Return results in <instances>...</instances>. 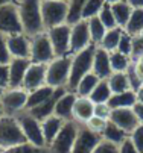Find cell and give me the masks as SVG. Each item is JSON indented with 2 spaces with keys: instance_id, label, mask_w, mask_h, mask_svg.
<instances>
[{
  "instance_id": "6da1fadb",
  "label": "cell",
  "mask_w": 143,
  "mask_h": 153,
  "mask_svg": "<svg viewBox=\"0 0 143 153\" xmlns=\"http://www.w3.org/2000/svg\"><path fill=\"white\" fill-rule=\"evenodd\" d=\"M15 3L23 33L28 36H35L41 32H46L41 17V0H17Z\"/></svg>"
},
{
  "instance_id": "7a4b0ae2",
  "label": "cell",
  "mask_w": 143,
  "mask_h": 153,
  "mask_svg": "<svg viewBox=\"0 0 143 153\" xmlns=\"http://www.w3.org/2000/svg\"><path fill=\"white\" fill-rule=\"evenodd\" d=\"M94 49H96V46L91 44V46H88L87 49H84V50H81V52L72 55L70 77H69V83H67V90H69V91H73L75 86H76V83L82 79L87 73L91 71Z\"/></svg>"
},
{
  "instance_id": "3957f363",
  "label": "cell",
  "mask_w": 143,
  "mask_h": 153,
  "mask_svg": "<svg viewBox=\"0 0 143 153\" xmlns=\"http://www.w3.org/2000/svg\"><path fill=\"white\" fill-rule=\"evenodd\" d=\"M70 64H72V55L55 56L47 64L46 85L52 86V88H67L70 77Z\"/></svg>"
},
{
  "instance_id": "277c9868",
  "label": "cell",
  "mask_w": 143,
  "mask_h": 153,
  "mask_svg": "<svg viewBox=\"0 0 143 153\" xmlns=\"http://www.w3.org/2000/svg\"><path fill=\"white\" fill-rule=\"evenodd\" d=\"M41 17L46 30L67 23L69 0H41Z\"/></svg>"
},
{
  "instance_id": "5b68a950",
  "label": "cell",
  "mask_w": 143,
  "mask_h": 153,
  "mask_svg": "<svg viewBox=\"0 0 143 153\" xmlns=\"http://www.w3.org/2000/svg\"><path fill=\"white\" fill-rule=\"evenodd\" d=\"M23 143L28 141L22 132V129H20L17 117L6 115V114L0 117V147L3 150H9Z\"/></svg>"
},
{
  "instance_id": "8992f818",
  "label": "cell",
  "mask_w": 143,
  "mask_h": 153,
  "mask_svg": "<svg viewBox=\"0 0 143 153\" xmlns=\"http://www.w3.org/2000/svg\"><path fill=\"white\" fill-rule=\"evenodd\" d=\"M79 123L75 120H67L64 121L63 127L59 129L58 135L52 140V143L47 146L49 153H72L78 130H79Z\"/></svg>"
},
{
  "instance_id": "52a82bcc",
  "label": "cell",
  "mask_w": 143,
  "mask_h": 153,
  "mask_svg": "<svg viewBox=\"0 0 143 153\" xmlns=\"http://www.w3.org/2000/svg\"><path fill=\"white\" fill-rule=\"evenodd\" d=\"M15 117H17L20 129H22V132L28 143H31L37 147H46V141H44L43 130H41V121L32 117L28 111L20 112Z\"/></svg>"
},
{
  "instance_id": "ba28073f",
  "label": "cell",
  "mask_w": 143,
  "mask_h": 153,
  "mask_svg": "<svg viewBox=\"0 0 143 153\" xmlns=\"http://www.w3.org/2000/svg\"><path fill=\"white\" fill-rule=\"evenodd\" d=\"M53 58H55V52L46 32L31 36V56H29L31 62L47 65Z\"/></svg>"
},
{
  "instance_id": "9c48e42d",
  "label": "cell",
  "mask_w": 143,
  "mask_h": 153,
  "mask_svg": "<svg viewBox=\"0 0 143 153\" xmlns=\"http://www.w3.org/2000/svg\"><path fill=\"white\" fill-rule=\"evenodd\" d=\"M28 102V91L22 86L18 88H6L5 93L0 97V103L3 106V111L6 115H17L26 109Z\"/></svg>"
},
{
  "instance_id": "30bf717a",
  "label": "cell",
  "mask_w": 143,
  "mask_h": 153,
  "mask_svg": "<svg viewBox=\"0 0 143 153\" xmlns=\"http://www.w3.org/2000/svg\"><path fill=\"white\" fill-rule=\"evenodd\" d=\"M70 30H72V26L69 23L59 25L46 30L50 39V44L53 47L55 56L70 55Z\"/></svg>"
},
{
  "instance_id": "8fae6325",
  "label": "cell",
  "mask_w": 143,
  "mask_h": 153,
  "mask_svg": "<svg viewBox=\"0 0 143 153\" xmlns=\"http://www.w3.org/2000/svg\"><path fill=\"white\" fill-rule=\"evenodd\" d=\"M22 21H20L17 3H8L0 6V33L6 36L22 33Z\"/></svg>"
},
{
  "instance_id": "7c38bea8",
  "label": "cell",
  "mask_w": 143,
  "mask_h": 153,
  "mask_svg": "<svg viewBox=\"0 0 143 153\" xmlns=\"http://www.w3.org/2000/svg\"><path fill=\"white\" fill-rule=\"evenodd\" d=\"M72 30H70V55L78 53L81 50L87 49L88 46H91V38H90V32H88V25L87 20H78L76 23L70 25Z\"/></svg>"
},
{
  "instance_id": "4fadbf2b",
  "label": "cell",
  "mask_w": 143,
  "mask_h": 153,
  "mask_svg": "<svg viewBox=\"0 0 143 153\" xmlns=\"http://www.w3.org/2000/svg\"><path fill=\"white\" fill-rule=\"evenodd\" d=\"M100 135L91 132L88 127H85L84 124L79 126L78 135L72 149V153H93V150L96 149V146L100 141Z\"/></svg>"
},
{
  "instance_id": "5bb4252c",
  "label": "cell",
  "mask_w": 143,
  "mask_h": 153,
  "mask_svg": "<svg viewBox=\"0 0 143 153\" xmlns=\"http://www.w3.org/2000/svg\"><path fill=\"white\" fill-rule=\"evenodd\" d=\"M46 71H47V65L31 62L29 68L23 77L22 88H25L29 93V91H34L37 88L44 86L46 85Z\"/></svg>"
},
{
  "instance_id": "9a60e30c",
  "label": "cell",
  "mask_w": 143,
  "mask_h": 153,
  "mask_svg": "<svg viewBox=\"0 0 143 153\" xmlns=\"http://www.w3.org/2000/svg\"><path fill=\"white\" fill-rule=\"evenodd\" d=\"M113 124H116L117 127H120L124 132H127L128 135L133 132V130L140 124L133 108H122V109H113L110 120Z\"/></svg>"
},
{
  "instance_id": "2e32d148",
  "label": "cell",
  "mask_w": 143,
  "mask_h": 153,
  "mask_svg": "<svg viewBox=\"0 0 143 153\" xmlns=\"http://www.w3.org/2000/svg\"><path fill=\"white\" fill-rule=\"evenodd\" d=\"M8 50L11 58H25L29 59L31 56V36L26 33H15L9 35L8 38Z\"/></svg>"
},
{
  "instance_id": "e0dca14e",
  "label": "cell",
  "mask_w": 143,
  "mask_h": 153,
  "mask_svg": "<svg viewBox=\"0 0 143 153\" xmlns=\"http://www.w3.org/2000/svg\"><path fill=\"white\" fill-rule=\"evenodd\" d=\"M31 65V59L25 58H11L9 67V86L8 88H18L23 83V77Z\"/></svg>"
},
{
  "instance_id": "ac0fdd59",
  "label": "cell",
  "mask_w": 143,
  "mask_h": 153,
  "mask_svg": "<svg viewBox=\"0 0 143 153\" xmlns=\"http://www.w3.org/2000/svg\"><path fill=\"white\" fill-rule=\"evenodd\" d=\"M93 115H94V103L90 100V97L76 96L72 111V120H75L79 124H85Z\"/></svg>"
},
{
  "instance_id": "d6986e66",
  "label": "cell",
  "mask_w": 143,
  "mask_h": 153,
  "mask_svg": "<svg viewBox=\"0 0 143 153\" xmlns=\"http://www.w3.org/2000/svg\"><path fill=\"white\" fill-rule=\"evenodd\" d=\"M91 71L99 77V79H108V76L113 73L111 65H110V53L105 52L104 49H100L96 46L94 55H93V67Z\"/></svg>"
},
{
  "instance_id": "ffe728a7",
  "label": "cell",
  "mask_w": 143,
  "mask_h": 153,
  "mask_svg": "<svg viewBox=\"0 0 143 153\" xmlns=\"http://www.w3.org/2000/svg\"><path fill=\"white\" fill-rule=\"evenodd\" d=\"M76 100V94L73 91H64L59 96V99L55 103V109H53V115L63 118L64 121L72 120V111H73V105Z\"/></svg>"
},
{
  "instance_id": "44dd1931",
  "label": "cell",
  "mask_w": 143,
  "mask_h": 153,
  "mask_svg": "<svg viewBox=\"0 0 143 153\" xmlns=\"http://www.w3.org/2000/svg\"><path fill=\"white\" fill-rule=\"evenodd\" d=\"M64 91H67V88H56L55 94H53L49 100H46V102H44V103H41V105H38L37 108L31 109V111H28V112H29L32 117H35L37 120H40V121H43L44 118H47V117L53 115L55 103H56V100L59 99V96L63 94Z\"/></svg>"
},
{
  "instance_id": "7402d4cb",
  "label": "cell",
  "mask_w": 143,
  "mask_h": 153,
  "mask_svg": "<svg viewBox=\"0 0 143 153\" xmlns=\"http://www.w3.org/2000/svg\"><path fill=\"white\" fill-rule=\"evenodd\" d=\"M56 88H52L49 85H44L41 88H37L34 91L28 93V102H26V109L25 111H31V109L37 108L38 105L44 103L46 100H49L53 94H55Z\"/></svg>"
},
{
  "instance_id": "603a6c76",
  "label": "cell",
  "mask_w": 143,
  "mask_h": 153,
  "mask_svg": "<svg viewBox=\"0 0 143 153\" xmlns=\"http://www.w3.org/2000/svg\"><path fill=\"white\" fill-rule=\"evenodd\" d=\"M63 124H64V120L56 117V115H50V117H47L41 121V130H43V137H44V141H46V147L58 135Z\"/></svg>"
},
{
  "instance_id": "cb8c5ba5",
  "label": "cell",
  "mask_w": 143,
  "mask_h": 153,
  "mask_svg": "<svg viewBox=\"0 0 143 153\" xmlns=\"http://www.w3.org/2000/svg\"><path fill=\"white\" fill-rule=\"evenodd\" d=\"M107 82H108V86L113 94H119V93H125V91L133 90L128 71L127 73H111L108 76Z\"/></svg>"
},
{
  "instance_id": "d4e9b609",
  "label": "cell",
  "mask_w": 143,
  "mask_h": 153,
  "mask_svg": "<svg viewBox=\"0 0 143 153\" xmlns=\"http://www.w3.org/2000/svg\"><path fill=\"white\" fill-rule=\"evenodd\" d=\"M137 103V97H136V91L130 90L125 93H119V94H111L108 105L111 109H122V108H134V105Z\"/></svg>"
},
{
  "instance_id": "484cf974",
  "label": "cell",
  "mask_w": 143,
  "mask_h": 153,
  "mask_svg": "<svg viewBox=\"0 0 143 153\" xmlns=\"http://www.w3.org/2000/svg\"><path fill=\"white\" fill-rule=\"evenodd\" d=\"M99 80H100V79H99L93 71H90V73H87L82 79L76 83L73 93H75L76 96H79V97H90L91 91L94 90V86L97 85Z\"/></svg>"
},
{
  "instance_id": "4316f807",
  "label": "cell",
  "mask_w": 143,
  "mask_h": 153,
  "mask_svg": "<svg viewBox=\"0 0 143 153\" xmlns=\"http://www.w3.org/2000/svg\"><path fill=\"white\" fill-rule=\"evenodd\" d=\"M111 6V11H113V15H114V20H116V25L117 27L124 29L127 21L133 12V8L130 6V3L127 0H122V2H117V3H113L110 5Z\"/></svg>"
},
{
  "instance_id": "83f0119b",
  "label": "cell",
  "mask_w": 143,
  "mask_h": 153,
  "mask_svg": "<svg viewBox=\"0 0 143 153\" xmlns=\"http://www.w3.org/2000/svg\"><path fill=\"white\" fill-rule=\"evenodd\" d=\"M100 138L111 143V144L120 146L124 141L128 140V134L124 132V130H122L120 127H117L116 124H113L111 121H108L105 129H104V132H102V135H100Z\"/></svg>"
},
{
  "instance_id": "f1b7e54d",
  "label": "cell",
  "mask_w": 143,
  "mask_h": 153,
  "mask_svg": "<svg viewBox=\"0 0 143 153\" xmlns=\"http://www.w3.org/2000/svg\"><path fill=\"white\" fill-rule=\"evenodd\" d=\"M110 65L113 73H127L133 65V59L128 55L114 50L110 53Z\"/></svg>"
},
{
  "instance_id": "f546056e",
  "label": "cell",
  "mask_w": 143,
  "mask_h": 153,
  "mask_svg": "<svg viewBox=\"0 0 143 153\" xmlns=\"http://www.w3.org/2000/svg\"><path fill=\"white\" fill-rule=\"evenodd\" d=\"M124 30L127 33H130L131 36H137L142 33V30H143V8L133 9Z\"/></svg>"
},
{
  "instance_id": "4dcf8cb0",
  "label": "cell",
  "mask_w": 143,
  "mask_h": 153,
  "mask_svg": "<svg viewBox=\"0 0 143 153\" xmlns=\"http://www.w3.org/2000/svg\"><path fill=\"white\" fill-rule=\"evenodd\" d=\"M128 76L131 82V88L134 91L143 85V55L133 61L131 68L128 70Z\"/></svg>"
},
{
  "instance_id": "1f68e13d",
  "label": "cell",
  "mask_w": 143,
  "mask_h": 153,
  "mask_svg": "<svg viewBox=\"0 0 143 153\" xmlns=\"http://www.w3.org/2000/svg\"><path fill=\"white\" fill-rule=\"evenodd\" d=\"M111 90L108 86L107 79H100L97 82V85L94 86V90L90 94V100L96 105V103H108L110 97H111Z\"/></svg>"
},
{
  "instance_id": "d6a6232c",
  "label": "cell",
  "mask_w": 143,
  "mask_h": 153,
  "mask_svg": "<svg viewBox=\"0 0 143 153\" xmlns=\"http://www.w3.org/2000/svg\"><path fill=\"white\" fill-rule=\"evenodd\" d=\"M87 25H88V32H90V38H91V42L94 46H99L102 38L105 36L107 33V27L102 25V21L97 18V17H93V18H88L87 20Z\"/></svg>"
},
{
  "instance_id": "836d02e7",
  "label": "cell",
  "mask_w": 143,
  "mask_h": 153,
  "mask_svg": "<svg viewBox=\"0 0 143 153\" xmlns=\"http://www.w3.org/2000/svg\"><path fill=\"white\" fill-rule=\"evenodd\" d=\"M120 35H122V29L120 27H114V29H108L105 36L102 38L100 44L97 47L104 49L105 52L111 53L114 50H117V44H119V39H120Z\"/></svg>"
},
{
  "instance_id": "e575fe53",
  "label": "cell",
  "mask_w": 143,
  "mask_h": 153,
  "mask_svg": "<svg viewBox=\"0 0 143 153\" xmlns=\"http://www.w3.org/2000/svg\"><path fill=\"white\" fill-rule=\"evenodd\" d=\"M105 6V0H87L81 11V20H88L97 17L100 9Z\"/></svg>"
},
{
  "instance_id": "d590c367",
  "label": "cell",
  "mask_w": 143,
  "mask_h": 153,
  "mask_svg": "<svg viewBox=\"0 0 143 153\" xmlns=\"http://www.w3.org/2000/svg\"><path fill=\"white\" fill-rule=\"evenodd\" d=\"M85 2L87 0H69V25H73L78 20H81V11Z\"/></svg>"
},
{
  "instance_id": "8d00e7d4",
  "label": "cell",
  "mask_w": 143,
  "mask_h": 153,
  "mask_svg": "<svg viewBox=\"0 0 143 153\" xmlns=\"http://www.w3.org/2000/svg\"><path fill=\"white\" fill-rule=\"evenodd\" d=\"M97 18L102 21V25H104L107 29H114V27H117L116 20H114V15H113V11H111V6H110L108 3H105V6L100 9V12L97 14Z\"/></svg>"
},
{
  "instance_id": "74e56055",
  "label": "cell",
  "mask_w": 143,
  "mask_h": 153,
  "mask_svg": "<svg viewBox=\"0 0 143 153\" xmlns=\"http://www.w3.org/2000/svg\"><path fill=\"white\" fill-rule=\"evenodd\" d=\"M8 153H49L47 147H37L31 143H23L17 147H12L9 150H6Z\"/></svg>"
},
{
  "instance_id": "f35d334b",
  "label": "cell",
  "mask_w": 143,
  "mask_h": 153,
  "mask_svg": "<svg viewBox=\"0 0 143 153\" xmlns=\"http://www.w3.org/2000/svg\"><path fill=\"white\" fill-rule=\"evenodd\" d=\"M131 49H133V36L122 29V35H120L119 44H117V52L124 53V55H128L131 58Z\"/></svg>"
},
{
  "instance_id": "ab89813d",
  "label": "cell",
  "mask_w": 143,
  "mask_h": 153,
  "mask_svg": "<svg viewBox=\"0 0 143 153\" xmlns=\"http://www.w3.org/2000/svg\"><path fill=\"white\" fill-rule=\"evenodd\" d=\"M128 140L133 143V146L140 152L143 153V124H139L133 132L128 135Z\"/></svg>"
},
{
  "instance_id": "60d3db41",
  "label": "cell",
  "mask_w": 143,
  "mask_h": 153,
  "mask_svg": "<svg viewBox=\"0 0 143 153\" xmlns=\"http://www.w3.org/2000/svg\"><path fill=\"white\" fill-rule=\"evenodd\" d=\"M107 123H108V120H104V118H99V117H94V115H93L84 126L88 127L91 132H94V134H97V135H102V132H104Z\"/></svg>"
},
{
  "instance_id": "b9f144b4",
  "label": "cell",
  "mask_w": 143,
  "mask_h": 153,
  "mask_svg": "<svg viewBox=\"0 0 143 153\" xmlns=\"http://www.w3.org/2000/svg\"><path fill=\"white\" fill-rule=\"evenodd\" d=\"M8 36L0 33V64H9L11 61V55L8 50Z\"/></svg>"
},
{
  "instance_id": "7bdbcfd3",
  "label": "cell",
  "mask_w": 143,
  "mask_h": 153,
  "mask_svg": "<svg viewBox=\"0 0 143 153\" xmlns=\"http://www.w3.org/2000/svg\"><path fill=\"white\" fill-rule=\"evenodd\" d=\"M93 153H119V146L111 144L105 140H100L96 149L93 150Z\"/></svg>"
},
{
  "instance_id": "ee69618b",
  "label": "cell",
  "mask_w": 143,
  "mask_h": 153,
  "mask_svg": "<svg viewBox=\"0 0 143 153\" xmlns=\"http://www.w3.org/2000/svg\"><path fill=\"white\" fill-rule=\"evenodd\" d=\"M111 111H113V109L110 108L108 103H96L94 105V117L104 118V120H110Z\"/></svg>"
},
{
  "instance_id": "f6af8a7d",
  "label": "cell",
  "mask_w": 143,
  "mask_h": 153,
  "mask_svg": "<svg viewBox=\"0 0 143 153\" xmlns=\"http://www.w3.org/2000/svg\"><path fill=\"white\" fill-rule=\"evenodd\" d=\"M143 55V36L137 35L133 36V49H131V59H137L139 56Z\"/></svg>"
},
{
  "instance_id": "bcb514c9",
  "label": "cell",
  "mask_w": 143,
  "mask_h": 153,
  "mask_svg": "<svg viewBox=\"0 0 143 153\" xmlns=\"http://www.w3.org/2000/svg\"><path fill=\"white\" fill-rule=\"evenodd\" d=\"M0 85L5 90L9 86V67H8V64H0Z\"/></svg>"
},
{
  "instance_id": "7dc6e473",
  "label": "cell",
  "mask_w": 143,
  "mask_h": 153,
  "mask_svg": "<svg viewBox=\"0 0 143 153\" xmlns=\"http://www.w3.org/2000/svg\"><path fill=\"white\" fill-rule=\"evenodd\" d=\"M119 153H140V152L133 146V143L130 140H127L119 146Z\"/></svg>"
},
{
  "instance_id": "c3c4849f",
  "label": "cell",
  "mask_w": 143,
  "mask_h": 153,
  "mask_svg": "<svg viewBox=\"0 0 143 153\" xmlns=\"http://www.w3.org/2000/svg\"><path fill=\"white\" fill-rule=\"evenodd\" d=\"M133 109H134V114H136L139 123L143 124V105H142V103H136Z\"/></svg>"
},
{
  "instance_id": "681fc988",
  "label": "cell",
  "mask_w": 143,
  "mask_h": 153,
  "mask_svg": "<svg viewBox=\"0 0 143 153\" xmlns=\"http://www.w3.org/2000/svg\"><path fill=\"white\" fill-rule=\"evenodd\" d=\"M127 2L130 3V6L133 9H140L143 8V0H127Z\"/></svg>"
},
{
  "instance_id": "f907efd6",
  "label": "cell",
  "mask_w": 143,
  "mask_h": 153,
  "mask_svg": "<svg viewBox=\"0 0 143 153\" xmlns=\"http://www.w3.org/2000/svg\"><path fill=\"white\" fill-rule=\"evenodd\" d=\"M136 97H137V103L143 105V85L140 86V88L136 90Z\"/></svg>"
},
{
  "instance_id": "816d5d0a",
  "label": "cell",
  "mask_w": 143,
  "mask_h": 153,
  "mask_svg": "<svg viewBox=\"0 0 143 153\" xmlns=\"http://www.w3.org/2000/svg\"><path fill=\"white\" fill-rule=\"evenodd\" d=\"M17 0H0V6H3V5H8V3H15Z\"/></svg>"
},
{
  "instance_id": "f5cc1de1",
  "label": "cell",
  "mask_w": 143,
  "mask_h": 153,
  "mask_svg": "<svg viewBox=\"0 0 143 153\" xmlns=\"http://www.w3.org/2000/svg\"><path fill=\"white\" fill-rule=\"evenodd\" d=\"M117 2H122V0H105V3H108V5H113V3H117Z\"/></svg>"
},
{
  "instance_id": "db71d44e",
  "label": "cell",
  "mask_w": 143,
  "mask_h": 153,
  "mask_svg": "<svg viewBox=\"0 0 143 153\" xmlns=\"http://www.w3.org/2000/svg\"><path fill=\"white\" fill-rule=\"evenodd\" d=\"M2 115H5V111H3V106H2V103H0V117Z\"/></svg>"
},
{
  "instance_id": "11a10c76",
  "label": "cell",
  "mask_w": 143,
  "mask_h": 153,
  "mask_svg": "<svg viewBox=\"0 0 143 153\" xmlns=\"http://www.w3.org/2000/svg\"><path fill=\"white\" fill-rule=\"evenodd\" d=\"M5 93V88H3V86L2 85H0V97H2V94Z\"/></svg>"
},
{
  "instance_id": "9f6ffc18",
  "label": "cell",
  "mask_w": 143,
  "mask_h": 153,
  "mask_svg": "<svg viewBox=\"0 0 143 153\" xmlns=\"http://www.w3.org/2000/svg\"><path fill=\"white\" fill-rule=\"evenodd\" d=\"M3 152H5V150H3V149H2V147H0V153H3Z\"/></svg>"
},
{
  "instance_id": "6f0895ef",
  "label": "cell",
  "mask_w": 143,
  "mask_h": 153,
  "mask_svg": "<svg viewBox=\"0 0 143 153\" xmlns=\"http://www.w3.org/2000/svg\"><path fill=\"white\" fill-rule=\"evenodd\" d=\"M140 35H142V36H143V30H142V33H140Z\"/></svg>"
},
{
  "instance_id": "680465c9",
  "label": "cell",
  "mask_w": 143,
  "mask_h": 153,
  "mask_svg": "<svg viewBox=\"0 0 143 153\" xmlns=\"http://www.w3.org/2000/svg\"><path fill=\"white\" fill-rule=\"evenodd\" d=\"M3 153H8V152H6V150H5V152H3Z\"/></svg>"
}]
</instances>
